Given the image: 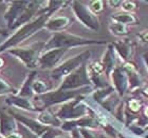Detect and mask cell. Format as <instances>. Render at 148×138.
Here are the masks:
<instances>
[{"label": "cell", "mask_w": 148, "mask_h": 138, "mask_svg": "<svg viewBox=\"0 0 148 138\" xmlns=\"http://www.w3.org/2000/svg\"><path fill=\"white\" fill-rule=\"evenodd\" d=\"M112 19L117 23H122V24H132L136 23V19L134 18V16H132L129 13H117L115 15L112 16Z\"/></svg>", "instance_id": "cell-20"}, {"label": "cell", "mask_w": 148, "mask_h": 138, "mask_svg": "<svg viewBox=\"0 0 148 138\" xmlns=\"http://www.w3.org/2000/svg\"><path fill=\"white\" fill-rule=\"evenodd\" d=\"M30 1H11L8 3V9L4 13V21L8 29L13 30L15 22L18 20Z\"/></svg>", "instance_id": "cell-11"}, {"label": "cell", "mask_w": 148, "mask_h": 138, "mask_svg": "<svg viewBox=\"0 0 148 138\" xmlns=\"http://www.w3.org/2000/svg\"><path fill=\"white\" fill-rule=\"evenodd\" d=\"M114 46H115L116 50L119 51L120 55L122 56L124 59L128 58V56H129V54H130V48H129V44H128V43H126V42H116Z\"/></svg>", "instance_id": "cell-22"}, {"label": "cell", "mask_w": 148, "mask_h": 138, "mask_svg": "<svg viewBox=\"0 0 148 138\" xmlns=\"http://www.w3.org/2000/svg\"><path fill=\"white\" fill-rule=\"evenodd\" d=\"M109 4H110L112 7H117L119 5L122 4V2H121V1H109Z\"/></svg>", "instance_id": "cell-31"}, {"label": "cell", "mask_w": 148, "mask_h": 138, "mask_svg": "<svg viewBox=\"0 0 148 138\" xmlns=\"http://www.w3.org/2000/svg\"><path fill=\"white\" fill-rule=\"evenodd\" d=\"M111 92H112V89H111V88H107V89L97 91V92L94 93V99L97 100V101H101V100H103V99L105 98L106 96L109 95Z\"/></svg>", "instance_id": "cell-25"}, {"label": "cell", "mask_w": 148, "mask_h": 138, "mask_svg": "<svg viewBox=\"0 0 148 138\" xmlns=\"http://www.w3.org/2000/svg\"><path fill=\"white\" fill-rule=\"evenodd\" d=\"M49 86L47 84L45 81L39 79H35L32 84V90H33V94L34 96L37 95H42L45 93L49 92Z\"/></svg>", "instance_id": "cell-21"}, {"label": "cell", "mask_w": 148, "mask_h": 138, "mask_svg": "<svg viewBox=\"0 0 148 138\" xmlns=\"http://www.w3.org/2000/svg\"><path fill=\"white\" fill-rule=\"evenodd\" d=\"M36 70H34L33 72L29 74V76L25 78V82L22 84V86L20 88V90L18 91V93L16 95L20 96V97H23V98H32L34 97V94H33V90H32V84H33V81L36 79Z\"/></svg>", "instance_id": "cell-16"}, {"label": "cell", "mask_w": 148, "mask_h": 138, "mask_svg": "<svg viewBox=\"0 0 148 138\" xmlns=\"http://www.w3.org/2000/svg\"><path fill=\"white\" fill-rule=\"evenodd\" d=\"M145 58H146V61H147V65H148V55L145 56Z\"/></svg>", "instance_id": "cell-34"}, {"label": "cell", "mask_w": 148, "mask_h": 138, "mask_svg": "<svg viewBox=\"0 0 148 138\" xmlns=\"http://www.w3.org/2000/svg\"><path fill=\"white\" fill-rule=\"evenodd\" d=\"M0 35L5 36V35H8V31H6V30H3L2 28H0Z\"/></svg>", "instance_id": "cell-32"}, {"label": "cell", "mask_w": 148, "mask_h": 138, "mask_svg": "<svg viewBox=\"0 0 148 138\" xmlns=\"http://www.w3.org/2000/svg\"><path fill=\"white\" fill-rule=\"evenodd\" d=\"M110 31L113 33L114 35H125L128 33V30H127L126 25L122 24V23H117V22H114L112 24H110Z\"/></svg>", "instance_id": "cell-23"}, {"label": "cell", "mask_w": 148, "mask_h": 138, "mask_svg": "<svg viewBox=\"0 0 148 138\" xmlns=\"http://www.w3.org/2000/svg\"><path fill=\"white\" fill-rule=\"evenodd\" d=\"M68 49H53L49 51H43L38 59V68L41 70L55 69L56 65L62 58Z\"/></svg>", "instance_id": "cell-9"}, {"label": "cell", "mask_w": 148, "mask_h": 138, "mask_svg": "<svg viewBox=\"0 0 148 138\" xmlns=\"http://www.w3.org/2000/svg\"><path fill=\"white\" fill-rule=\"evenodd\" d=\"M80 133V135L83 138H97V136L94 134L93 132H91L88 129H79L78 130Z\"/></svg>", "instance_id": "cell-27"}, {"label": "cell", "mask_w": 148, "mask_h": 138, "mask_svg": "<svg viewBox=\"0 0 148 138\" xmlns=\"http://www.w3.org/2000/svg\"><path fill=\"white\" fill-rule=\"evenodd\" d=\"M55 138H66V137H64V136H60V135H59V136H57V137H55Z\"/></svg>", "instance_id": "cell-35"}, {"label": "cell", "mask_w": 148, "mask_h": 138, "mask_svg": "<svg viewBox=\"0 0 148 138\" xmlns=\"http://www.w3.org/2000/svg\"><path fill=\"white\" fill-rule=\"evenodd\" d=\"M72 9L77 18L84 25L91 29L93 31H97L99 29V22L95 14H93L88 6L79 1H74L72 3Z\"/></svg>", "instance_id": "cell-7"}, {"label": "cell", "mask_w": 148, "mask_h": 138, "mask_svg": "<svg viewBox=\"0 0 148 138\" xmlns=\"http://www.w3.org/2000/svg\"><path fill=\"white\" fill-rule=\"evenodd\" d=\"M129 109L131 111H133V112H136V111H139V109H140V104L138 103L136 100H131V101L129 102Z\"/></svg>", "instance_id": "cell-29"}, {"label": "cell", "mask_w": 148, "mask_h": 138, "mask_svg": "<svg viewBox=\"0 0 148 138\" xmlns=\"http://www.w3.org/2000/svg\"><path fill=\"white\" fill-rule=\"evenodd\" d=\"M91 79L89 77V73L87 72L86 65H82L71 74H69L62 81L60 90H77L80 86H89Z\"/></svg>", "instance_id": "cell-5"}, {"label": "cell", "mask_w": 148, "mask_h": 138, "mask_svg": "<svg viewBox=\"0 0 148 138\" xmlns=\"http://www.w3.org/2000/svg\"><path fill=\"white\" fill-rule=\"evenodd\" d=\"M122 4H123V9L125 11H132L136 7V4L132 1H124L122 2Z\"/></svg>", "instance_id": "cell-28"}, {"label": "cell", "mask_w": 148, "mask_h": 138, "mask_svg": "<svg viewBox=\"0 0 148 138\" xmlns=\"http://www.w3.org/2000/svg\"><path fill=\"white\" fill-rule=\"evenodd\" d=\"M89 57H90L89 51L80 53L79 55L72 57L71 59H69V60L65 61L60 65L56 67L55 69H53L52 72H51V77L55 80H59L62 77H67L69 74H71L73 71L76 70L79 65H83L84 61L87 60Z\"/></svg>", "instance_id": "cell-6"}, {"label": "cell", "mask_w": 148, "mask_h": 138, "mask_svg": "<svg viewBox=\"0 0 148 138\" xmlns=\"http://www.w3.org/2000/svg\"><path fill=\"white\" fill-rule=\"evenodd\" d=\"M62 126V130L69 131V130H74L76 128L80 129H86V128H96L97 126V121L92 117H82L78 120H71V121H67Z\"/></svg>", "instance_id": "cell-14"}, {"label": "cell", "mask_w": 148, "mask_h": 138, "mask_svg": "<svg viewBox=\"0 0 148 138\" xmlns=\"http://www.w3.org/2000/svg\"><path fill=\"white\" fill-rule=\"evenodd\" d=\"M72 138H83V137H82L78 130L74 129V130H72Z\"/></svg>", "instance_id": "cell-30"}, {"label": "cell", "mask_w": 148, "mask_h": 138, "mask_svg": "<svg viewBox=\"0 0 148 138\" xmlns=\"http://www.w3.org/2000/svg\"><path fill=\"white\" fill-rule=\"evenodd\" d=\"M3 65H4V60H3V59L0 57V70L3 68Z\"/></svg>", "instance_id": "cell-33"}, {"label": "cell", "mask_w": 148, "mask_h": 138, "mask_svg": "<svg viewBox=\"0 0 148 138\" xmlns=\"http://www.w3.org/2000/svg\"><path fill=\"white\" fill-rule=\"evenodd\" d=\"M13 93H14V89L12 88V86L0 77V96L11 95Z\"/></svg>", "instance_id": "cell-24"}, {"label": "cell", "mask_w": 148, "mask_h": 138, "mask_svg": "<svg viewBox=\"0 0 148 138\" xmlns=\"http://www.w3.org/2000/svg\"><path fill=\"white\" fill-rule=\"evenodd\" d=\"M71 20L68 17L65 16H57V17H50L48 19V21L46 22L45 28L48 31L54 32V33H58L62 32V30H65L69 24H70Z\"/></svg>", "instance_id": "cell-15"}, {"label": "cell", "mask_w": 148, "mask_h": 138, "mask_svg": "<svg viewBox=\"0 0 148 138\" xmlns=\"http://www.w3.org/2000/svg\"><path fill=\"white\" fill-rule=\"evenodd\" d=\"M87 107L80 103V98L67 102L56 113L58 119H76L82 118L87 114Z\"/></svg>", "instance_id": "cell-8"}, {"label": "cell", "mask_w": 148, "mask_h": 138, "mask_svg": "<svg viewBox=\"0 0 148 138\" xmlns=\"http://www.w3.org/2000/svg\"><path fill=\"white\" fill-rule=\"evenodd\" d=\"M90 88H83L78 90H56L52 92H47L42 95H37L33 97V104L38 112L42 110H47L50 105H54L57 103L68 101L70 99L75 98L77 96L82 95L83 93H88Z\"/></svg>", "instance_id": "cell-2"}, {"label": "cell", "mask_w": 148, "mask_h": 138, "mask_svg": "<svg viewBox=\"0 0 148 138\" xmlns=\"http://www.w3.org/2000/svg\"><path fill=\"white\" fill-rule=\"evenodd\" d=\"M114 63V58H113V51H112V46H109L106 54L104 55V59H103V69L106 72L107 75H109L113 68Z\"/></svg>", "instance_id": "cell-19"}, {"label": "cell", "mask_w": 148, "mask_h": 138, "mask_svg": "<svg viewBox=\"0 0 148 138\" xmlns=\"http://www.w3.org/2000/svg\"><path fill=\"white\" fill-rule=\"evenodd\" d=\"M145 114H146V115H147V116H148V109H147V110L145 111Z\"/></svg>", "instance_id": "cell-36"}, {"label": "cell", "mask_w": 148, "mask_h": 138, "mask_svg": "<svg viewBox=\"0 0 148 138\" xmlns=\"http://www.w3.org/2000/svg\"><path fill=\"white\" fill-rule=\"evenodd\" d=\"M9 113L15 118L17 122L23 124V126H25L32 134H34V135L37 136V137H38V136H42L43 134L47 132V130L49 129L48 126H45L40 122H38L37 119L29 118L28 116H25L23 114L18 113V112L15 111L14 109H10Z\"/></svg>", "instance_id": "cell-10"}, {"label": "cell", "mask_w": 148, "mask_h": 138, "mask_svg": "<svg viewBox=\"0 0 148 138\" xmlns=\"http://www.w3.org/2000/svg\"><path fill=\"white\" fill-rule=\"evenodd\" d=\"M103 1H92L90 2V11L94 14V13H99L103 11Z\"/></svg>", "instance_id": "cell-26"}, {"label": "cell", "mask_w": 148, "mask_h": 138, "mask_svg": "<svg viewBox=\"0 0 148 138\" xmlns=\"http://www.w3.org/2000/svg\"><path fill=\"white\" fill-rule=\"evenodd\" d=\"M112 78H113L114 86L116 88L121 95H124V93L127 89V77L126 74L124 73L123 70L121 69H115L112 73Z\"/></svg>", "instance_id": "cell-18"}, {"label": "cell", "mask_w": 148, "mask_h": 138, "mask_svg": "<svg viewBox=\"0 0 148 138\" xmlns=\"http://www.w3.org/2000/svg\"><path fill=\"white\" fill-rule=\"evenodd\" d=\"M45 42H35L31 46H16L11 50H8L5 53L18 58L23 65L29 69L35 70L38 68V59L40 54L43 51Z\"/></svg>", "instance_id": "cell-4"}, {"label": "cell", "mask_w": 148, "mask_h": 138, "mask_svg": "<svg viewBox=\"0 0 148 138\" xmlns=\"http://www.w3.org/2000/svg\"><path fill=\"white\" fill-rule=\"evenodd\" d=\"M99 138H109V137H105V136H103V135H102Z\"/></svg>", "instance_id": "cell-37"}, {"label": "cell", "mask_w": 148, "mask_h": 138, "mask_svg": "<svg viewBox=\"0 0 148 138\" xmlns=\"http://www.w3.org/2000/svg\"><path fill=\"white\" fill-rule=\"evenodd\" d=\"M147 138H148V136H147Z\"/></svg>", "instance_id": "cell-40"}, {"label": "cell", "mask_w": 148, "mask_h": 138, "mask_svg": "<svg viewBox=\"0 0 148 138\" xmlns=\"http://www.w3.org/2000/svg\"><path fill=\"white\" fill-rule=\"evenodd\" d=\"M99 43H103V41L86 39L83 37L76 36V35L66 33V32H58V33H54L53 36L47 42H45L43 51H49L53 49H68L70 46L99 44Z\"/></svg>", "instance_id": "cell-3"}, {"label": "cell", "mask_w": 148, "mask_h": 138, "mask_svg": "<svg viewBox=\"0 0 148 138\" xmlns=\"http://www.w3.org/2000/svg\"><path fill=\"white\" fill-rule=\"evenodd\" d=\"M51 15H52V13L50 12L39 13V15L36 16L33 20L21 25V27H19L18 30L12 36L0 44V54L3 52H6L8 50L18 46L22 41L27 40L28 38L33 36L35 33H37L39 30L45 28L46 22L51 17Z\"/></svg>", "instance_id": "cell-1"}, {"label": "cell", "mask_w": 148, "mask_h": 138, "mask_svg": "<svg viewBox=\"0 0 148 138\" xmlns=\"http://www.w3.org/2000/svg\"><path fill=\"white\" fill-rule=\"evenodd\" d=\"M5 102L6 104L13 107L14 109L17 107V109H21V110L29 111V112H38L31 99L23 98V97H20L16 94H11V95L6 96Z\"/></svg>", "instance_id": "cell-13"}, {"label": "cell", "mask_w": 148, "mask_h": 138, "mask_svg": "<svg viewBox=\"0 0 148 138\" xmlns=\"http://www.w3.org/2000/svg\"><path fill=\"white\" fill-rule=\"evenodd\" d=\"M0 138H4V137H2V136H1V135H0Z\"/></svg>", "instance_id": "cell-39"}, {"label": "cell", "mask_w": 148, "mask_h": 138, "mask_svg": "<svg viewBox=\"0 0 148 138\" xmlns=\"http://www.w3.org/2000/svg\"><path fill=\"white\" fill-rule=\"evenodd\" d=\"M37 121L40 122L42 126H60V120L57 118V116H55L53 113H51L48 110H42L40 111L37 117Z\"/></svg>", "instance_id": "cell-17"}, {"label": "cell", "mask_w": 148, "mask_h": 138, "mask_svg": "<svg viewBox=\"0 0 148 138\" xmlns=\"http://www.w3.org/2000/svg\"><path fill=\"white\" fill-rule=\"evenodd\" d=\"M18 122L10 113L0 112V135L6 138L17 132Z\"/></svg>", "instance_id": "cell-12"}, {"label": "cell", "mask_w": 148, "mask_h": 138, "mask_svg": "<svg viewBox=\"0 0 148 138\" xmlns=\"http://www.w3.org/2000/svg\"><path fill=\"white\" fill-rule=\"evenodd\" d=\"M145 93L148 95V89H146V91H145Z\"/></svg>", "instance_id": "cell-38"}]
</instances>
